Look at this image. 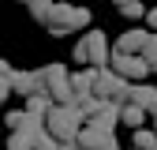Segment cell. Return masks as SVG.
<instances>
[{
  "instance_id": "cell-1",
  "label": "cell",
  "mask_w": 157,
  "mask_h": 150,
  "mask_svg": "<svg viewBox=\"0 0 157 150\" xmlns=\"http://www.w3.org/2000/svg\"><path fill=\"white\" fill-rule=\"evenodd\" d=\"M82 131V120H78V112L71 105H52L45 112V135H52L60 143V150H71L75 146V135Z\"/></svg>"
},
{
  "instance_id": "cell-2",
  "label": "cell",
  "mask_w": 157,
  "mask_h": 150,
  "mask_svg": "<svg viewBox=\"0 0 157 150\" xmlns=\"http://www.w3.org/2000/svg\"><path fill=\"white\" fill-rule=\"evenodd\" d=\"M82 26H90V11H86V8H78V4H52L49 23H45V30L56 34V38L75 34V30H82Z\"/></svg>"
},
{
  "instance_id": "cell-3",
  "label": "cell",
  "mask_w": 157,
  "mask_h": 150,
  "mask_svg": "<svg viewBox=\"0 0 157 150\" xmlns=\"http://www.w3.org/2000/svg\"><path fill=\"white\" fill-rule=\"evenodd\" d=\"M90 75H94V98H101L109 105H124L127 101V90H131L127 79H120L109 68H90Z\"/></svg>"
},
{
  "instance_id": "cell-4",
  "label": "cell",
  "mask_w": 157,
  "mask_h": 150,
  "mask_svg": "<svg viewBox=\"0 0 157 150\" xmlns=\"http://www.w3.org/2000/svg\"><path fill=\"white\" fill-rule=\"evenodd\" d=\"M75 64H94V68H109V38L101 30H90L82 41L75 45Z\"/></svg>"
},
{
  "instance_id": "cell-5",
  "label": "cell",
  "mask_w": 157,
  "mask_h": 150,
  "mask_svg": "<svg viewBox=\"0 0 157 150\" xmlns=\"http://www.w3.org/2000/svg\"><path fill=\"white\" fill-rule=\"evenodd\" d=\"M75 146L78 150H120L116 146V131H105L97 124H82V131L75 135Z\"/></svg>"
},
{
  "instance_id": "cell-6",
  "label": "cell",
  "mask_w": 157,
  "mask_h": 150,
  "mask_svg": "<svg viewBox=\"0 0 157 150\" xmlns=\"http://www.w3.org/2000/svg\"><path fill=\"white\" fill-rule=\"evenodd\" d=\"M109 71H116L127 83H142L150 75V68L142 64V56H124V53H109Z\"/></svg>"
},
{
  "instance_id": "cell-7",
  "label": "cell",
  "mask_w": 157,
  "mask_h": 150,
  "mask_svg": "<svg viewBox=\"0 0 157 150\" xmlns=\"http://www.w3.org/2000/svg\"><path fill=\"white\" fill-rule=\"evenodd\" d=\"M124 105H139L146 116H153V112H157V86H150V83H131Z\"/></svg>"
},
{
  "instance_id": "cell-8",
  "label": "cell",
  "mask_w": 157,
  "mask_h": 150,
  "mask_svg": "<svg viewBox=\"0 0 157 150\" xmlns=\"http://www.w3.org/2000/svg\"><path fill=\"white\" fill-rule=\"evenodd\" d=\"M11 94L19 98H34V94H45L37 83V71H11Z\"/></svg>"
},
{
  "instance_id": "cell-9",
  "label": "cell",
  "mask_w": 157,
  "mask_h": 150,
  "mask_svg": "<svg viewBox=\"0 0 157 150\" xmlns=\"http://www.w3.org/2000/svg\"><path fill=\"white\" fill-rule=\"evenodd\" d=\"M146 38H150L146 30H124L112 53H124V56H139V53H142V45H146Z\"/></svg>"
},
{
  "instance_id": "cell-10",
  "label": "cell",
  "mask_w": 157,
  "mask_h": 150,
  "mask_svg": "<svg viewBox=\"0 0 157 150\" xmlns=\"http://www.w3.org/2000/svg\"><path fill=\"white\" fill-rule=\"evenodd\" d=\"M67 86H71V98H75V101L94 98V75H90V71H75V75H67ZM75 101H71V105H75Z\"/></svg>"
},
{
  "instance_id": "cell-11",
  "label": "cell",
  "mask_w": 157,
  "mask_h": 150,
  "mask_svg": "<svg viewBox=\"0 0 157 150\" xmlns=\"http://www.w3.org/2000/svg\"><path fill=\"white\" fill-rule=\"evenodd\" d=\"M90 124H97V128H105V131H116V124H120V105H101L97 109V116L90 120Z\"/></svg>"
},
{
  "instance_id": "cell-12",
  "label": "cell",
  "mask_w": 157,
  "mask_h": 150,
  "mask_svg": "<svg viewBox=\"0 0 157 150\" xmlns=\"http://www.w3.org/2000/svg\"><path fill=\"white\" fill-rule=\"evenodd\" d=\"M64 79H67V68H64V64H49V68L37 71V83H41V90H49V86H56V83H64Z\"/></svg>"
},
{
  "instance_id": "cell-13",
  "label": "cell",
  "mask_w": 157,
  "mask_h": 150,
  "mask_svg": "<svg viewBox=\"0 0 157 150\" xmlns=\"http://www.w3.org/2000/svg\"><path fill=\"white\" fill-rule=\"evenodd\" d=\"M142 120H146V112H142L139 105H120V124H127V128H142Z\"/></svg>"
},
{
  "instance_id": "cell-14",
  "label": "cell",
  "mask_w": 157,
  "mask_h": 150,
  "mask_svg": "<svg viewBox=\"0 0 157 150\" xmlns=\"http://www.w3.org/2000/svg\"><path fill=\"white\" fill-rule=\"evenodd\" d=\"M139 56H142V64H146V68H150V75H153V71H157V34H150V38H146V45H142V53H139Z\"/></svg>"
},
{
  "instance_id": "cell-15",
  "label": "cell",
  "mask_w": 157,
  "mask_h": 150,
  "mask_svg": "<svg viewBox=\"0 0 157 150\" xmlns=\"http://www.w3.org/2000/svg\"><path fill=\"white\" fill-rule=\"evenodd\" d=\"M26 8H30V15L37 19V23H49V11H52V0H26Z\"/></svg>"
},
{
  "instance_id": "cell-16",
  "label": "cell",
  "mask_w": 157,
  "mask_h": 150,
  "mask_svg": "<svg viewBox=\"0 0 157 150\" xmlns=\"http://www.w3.org/2000/svg\"><path fill=\"white\" fill-rule=\"evenodd\" d=\"M52 105H49V98L45 94H34V98H26V105H23V112H34V116H45Z\"/></svg>"
},
{
  "instance_id": "cell-17",
  "label": "cell",
  "mask_w": 157,
  "mask_h": 150,
  "mask_svg": "<svg viewBox=\"0 0 157 150\" xmlns=\"http://www.w3.org/2000/svg\"><path fill=\"white\" fill-rule=\"evenodd\" d=\"M135 150H157L153 128H139V131H135Z\"/></svg>"
},
{
  "instance_id": "cell-18",
  "label": "cell",
  "mask_w": 157,
  "mask_h": 150,
  "mask_svg": "<svg viewBox=\"0 0 157 150\" xmlns=\"http://www.w3.org/2000/svg\"><path fill=\"white\" fill-rule=\"evenodd\" d=\"M8 150H34V143H30V135H23V131H11L8 135Z\"/></svg>"
},
{
  "instance_id": "cell-19",
  "label": "cell",
  "mask_w": 157,
  "mask_h": 150,
  "mask_svg": "<svg viewBox=\"0 0 157 150\" xmlns=\"http://www.w3.org/2000/svg\"><path fill=\"white\" fill-rule=\"evenodd\" d=\"M4 128H8V135L23 128V109H8V112H4Z\"/></svg>"
},
{
  "instance_id": "cell-20",
  "label": "cell",
  "mask_w": 157,
  "mask_h": 150,
  "mask_svg": "<svg viewBox=\"0 0 157 150\" xmlns=\"http://www.w3.org/2000/svg\"><path fill=\"white\" fill-rule=\"evenodd\" d=\"M34 150H60V143H56L52 135H45V131H41V135H34Z\"/></svg>"
},
{
  "instance_id": "cell-21",
  "label": "cell",
  "mask_w": 157,
  "mask_h": 150,
  "mask_svg": "<svg viewBox=\"0 0 157 150\" xmlns=\"http://www.w3.org/2000/svg\"><path fill=\"white\" fill-rule=\"evenodd\" d=\"M120 15H124V19H142V15H146V8L139 4V0H135V4H127V8H120Z\"/></svg>"
},
{
  "instance_id": "cell-22",
  "label": "cell",
  "mask_w": 157,
  "mask_h": 150,
  "mask_svg": "<svg viewBox=\"0 0 157 150\" xmlns=\"http://www.w3.org/2000/svg\"><path fill=\"white\" fill-rule=\"evenodd\" d=\"M8 94H11V75H8V79H4V75H0V105L8 101Z\"/></svg>"
},
{
  "instance_id": "cell-23",
  "label": "cell",
  "mask_w": 157,
  "mask_h": 150,
  "mask_svg": "<svg viewBox=\"0 0 157 150\" xmlns=\"http://www.w3.org/2000/svg\"><path fill=\"white\" fill-rule=\"evenodd\" d=\"M146 19H150V26H153V34H157V8H150V11H146Z\"/></svg>"
},
{
  "instance_id": "cell-24",
  "label": "cell",
  "mask_w": 157,
  "mask_h": 150,
  "mask_svg": "<svg viewBox=\"0 0 157 150\" xmlns=\"http://www.w3.org/2000/svg\"><path fill=\"white\" fill-rule=\"evenodd\" d=\"M0 75H4V79L11 75V68H8V60H0Z\"/></svg>"
},
{
  "instance_id": "cell-25",
  "label": "cell",
  "mask_w": 157,
  "mask_h": 150,
  "mask_svg": "<svg viewBox=\"0 0 157 150\" xmlns=\"http://www.w3.org/2000/svg\"><path fill=\"white\" fill-rule=\"evenodd\" d=\"M127 4H135V0H116V8H127Z\"/></svg>"
},
{
  "instance_id": "cell-26",
  "label": "cell",
  "mask_w": 157,
  "mask_h": 150,
  "mask_svg": "<svg viewBox=\"0 0 157 150\" xmlns=\"http://www.w3.org/2000/svg\"><path fill=\"white\" fill-rule=\"evenodd\" d=\"M153 135H157V112H153Z\"/></svg>"
},
{
  "instance_id": "cell-27",
  "label": "cell",
  "mask_w": 157,
  "mask_h": 150,
  "mask_svg": "<svg viewBox=\"0 0 157 150\" xmlns=\"http://www.w3.org/2000/svg\"><path fill=\"white\" fill-rule=\"evenodd\" d=\"M19 4H26V0H19Z\"/></svg>"
},
{
  "instance_id": "cell-28",
  "label": "cell",
  "mask_w": 157,
  "mask_h": 150,
  "mask_svg": "<svg viewBox=\"0 0 157 150\" xmlns=\"http://www.w3.org/2000/svg\"><path fill=\"white\" fill-rule=\"evenodd\" d=\"M52 4H56V0H52Z\"/></svg>"
}]
</instances>
